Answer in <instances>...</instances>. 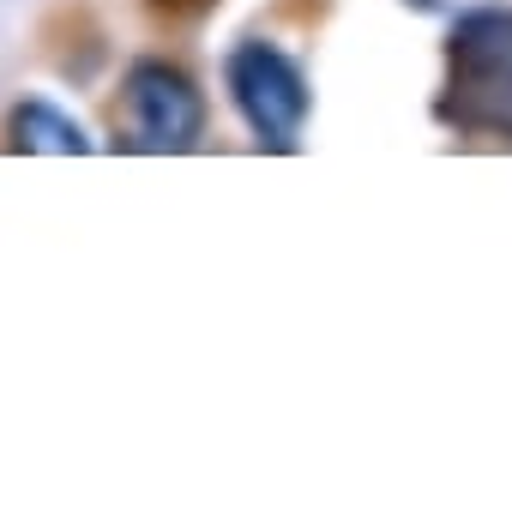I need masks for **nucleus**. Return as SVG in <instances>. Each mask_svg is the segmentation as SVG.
Listing matches in <instances>:
<instances>
[{
    "mask_svg": "<svg viewBox=\"0 0 512 512\" xmlns=\"http://www.w3.org/2000/svg\"><path fill=\"white\" fill-rule=\"evenodd\" d=\"M434 115L458 133L512 139V7H476L452 25Z\"/></svg>",
    "mask_w": 512,
    "mask_h": 512,
    "instance_id": "1",
    "label": "nucleus"
},
{
    "mask_svg": "<svg viewBox=\"0 0 512 512\" xmlns=\"http://www.w3.org/2000/svg\"><path fill=\"white\" fill-rule=\"evenodd\" d=\"M223 79H229V103L241 109V121L253 133H260V145H272V151L296 145V133L308 121V79L278 43H260V37L235 43Z\"/></svg>",
    "mask_w": 512,
    "mask_h": 512,
    "instance_id": "2",
    "label": "nucleus"
},
{
    "mask_svg": "<svg viewBox=\"0 0 512 512\" xmlns=\"http://www.w3.org/2000/svg\"><path fill=\"white\" fill-rule=\"evenodd\" d=\"M127 109L145 151H193L205 139V91L169 61L127 67Z\"/></svg>",
    "mask_w": 512,
    "mask_h": 512,
    "instance_id": "3",
    "label": "nucleus"
},
{
    "mask_svg": "<svg viewBox=\"0 0 512 512\" xmlns=\"http://www.w3.org/2000/svg\"><path fill=\"white\" fill-rule=\"evenodd\" d=\"M7 145H13V151H31V157H85V151H91L85 127H79L67 109L43 103V97L19 103V109L7 115Z\"/></svg>",
    "mask_w": 512,
    "mask_h": 512,
    "instance_id": "4",
    "label": "nucleus"
}]
</instances>
